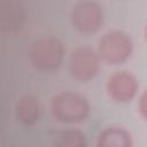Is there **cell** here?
Listing matches in <instances>:
<instances>
[{"label": "cell", "mask_w": 147, "mask_h": 147, "mask_svg": "<svg viewBox=\"0 0 147 147\" xmlns=\"http://www.w3.org/2000/svg\"><path fill=\"white\" fill-rule=\"evenodd\" d=\"M96 147H133L131 133L122 126L110 125L101 130L96 137Z\"/></svg>", "instance_id": "52a82bcc"}, {"label": "cell", "mask_w": 147, "mask_h": 147, "mask_svg": "<svg viewBox=\"0 0 147 147\" xmlns=\"http://www.w3.org/2000/svg\"><path fill=\"white\" fill-rule=\"evenodd\" d=\"M0 10V24L2 30L11 31L17 30L22 25L24 20V11L20 2L16 1H3L1 2Z\"/></svg>", "instance_id": "9c48e42d"}, {"label": "cell", "mask_w": 147, "mask_h": 147, "mask_svg": "<svg viewBox=\"0 0 147 147\" xmlns=\"http://www.w3.org/2000/svg\"><path fill=\"white\" fill-rule=\"evenodd\" d=\"M64 53V46L57 37L42 36L30 45L28 57L34 69L42 72H51L60 68Z\"/></svg>", "instance_id": "7a4b0ae2"}, {"label": "cell", "mask_w": 147, "mask_h": 147, "mask_svg": "<svg viewBox=\"0 0 147 147\" xmlns=\"http://www.w3.org/2000/svg\"><path fill=\"white\" fill-rule=\"evenodd\" d=\"M15 116L22 125H34L40 117V105L38 99L31 94H25L20 98L15 106Z\"/></svg>", "instance_id": "ba28073f"}, {"label": "cell", "mask_w": 147, "mask_h": 147, "mask_svg": "<svg viewBox=\"0 0 147 147\" xmlns=\"http://www.w3.org/2000/svg\"><path fill=\"white\" fill-rule=\"evenodd\" d=\"M52 116L63 124H79L87 119L91 105L86 96L74 91H63L55 94L49 103Z\"/></svg>", "instance_id": "6da1fadb"}, {"label": "cell", "mask_w": 147, "mask_h": 147, "mask_svg": "<svg viewBox=\"0 0 147 147\" xmlns=\"http://www.w3.org/2000/svg\"><path fill=\"white\" fill-rule=\"evenodd\" d=\"M96 52L102 63L121 65L133 54L134 45L131 36L122 30H110L98 41Z\"/></svg>", "instance_id": "3957f363"}, {"label": "cell", "mask_w": 147, "mask_h": 147, "mask_svg": "<svg viewBox=\"0 0 147 147\" xmlns=\"http://www.w3.org/2000/svg\"><path fill=\"white\" fill-rule=\"evenodd\" d=\"M138 111L141 118L147 122V88L141 92L138 99Z\"/></svg>", "instance_id": "8fae6325"}, {"label": "cell", "mask_w": 147, "mask_h": 147, "mask_svg": "<svg viewBox=\"0 0 147 147\" xmlns=\"http://www.w3.org/2000/svg\"><path fill=\"white\" fill-rule=\"evenodd\" d=\"M101 63L95 48L90 45H79L74 48L69 55L68 71L75 80L88 83L98 76Z\"/></svg>", "instance_id": "277c9868"}, {"label": "cell", "mask_w": 147, "mask_h": 147, "mask_svg": "<svg viewBox=\"0 0 147 147\" xmlns=\"http://www.w3.org/2000/svg\"><path fill=\"white\" fill-rule=\"evenodd\" d=\"M70 22L78 32L93 34L103 25V9L95 1L84 0L76 2L70 10Z\"/></svg>", "instance_id": "5b68a950"}, {"label": "cell", "mask_w": 147, "mask_h": 147, "mask_svg": "<svg viewBox=\"0 0 147 147\" xmlns=\"http://www.w3.org/2000/svg\"><path fill=\"white\" fill-rule=\"evenodd\" d=\"M144 37H145V41L147 44V23L145 25V29H144Z\"/></svg>", "instance_id": "7c38bea8"}, {"label": "cell", "mask_w": 147, "mask_h": 147, "mask_svg": "<svg viewBox=\"0 0 147 147\" xmlns=\"http://www.w3.org/2000/svg\"><path fill=\"white\" fill-rule=\"evenodd\" d=\"M54 147H87V139L78 129H65L56 136Z\"/></svg>", "instance_id": "30bf717a"}, {"label": "cell", "mask_w": 147, "mask_h": 147, "mask_svg": "<svg viewBox=\"0 0 147 147\" xmlns=\"http://www.w3.org/2000/svg\"><path fill=\"white\" fill-rule=\"evenodd\" d=\"M138 91V79L129 70H117L107 78L106 92L109 99L116 103L131 102L137 96Z\"/></svg>", "instance_id": "8992f818"}]
</instances>
